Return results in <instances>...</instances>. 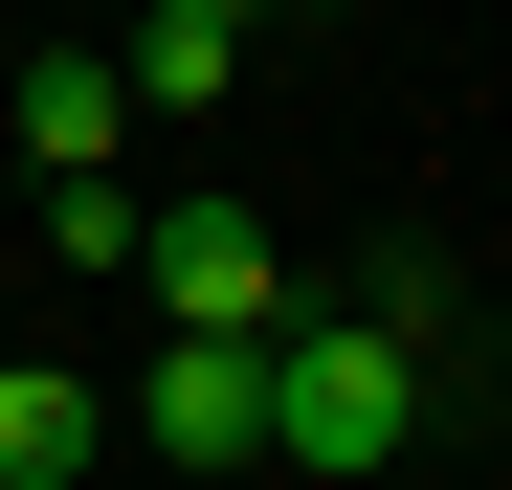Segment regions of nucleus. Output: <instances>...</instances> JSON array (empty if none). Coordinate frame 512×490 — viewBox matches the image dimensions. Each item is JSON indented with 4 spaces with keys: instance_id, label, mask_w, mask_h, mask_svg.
Returning a JSON list of instances; mask_svg holds the SVG:
<instances>
[{
    "instance_id": "3",
    "label": "nucleus",
    "mask_w": 512,
    "mask_h": 490,
    "mask_svg": "<svg viewBox=\"0 0 512 490\" xmlns=\"http://www.w3.org/2000/svg\"><path fill=\"white\" fill-rule=\"evenodd\" d=\"M134 446L179 468V490L268 468V357H223V335H156V379H134Z\"/></svg>"
},
{
    "instance_id": "8",
    "label": "nucleus",
    "mask_w": 512,
    "mask_h": 490,
    "mask_svg": "<svg viewBox=\"0 0 512 490\" xmlns=\"http://www.w3.org/2000/svg\"><path fill=\"white\" fill-rule=\"evenodd\" d=\"M0 67H23V23H0Z\"/></svg>"
},
{
    "instance_id": "5",
    "label": "nucleus",
    "mask_w": 512,
    "mask_h": 490,
    "mask_svg": "<svg viewBox=\"0 0 512 490\" xmlns=\"http://www.w3.org/2000/svg\"><path fill=\"white\" fill-rule=\"evenodd\" d=\"M112 90L134 112H223L245 90V0H134V23H112Z\"/></svg>"
},
{
    "instance_id": "4",
    "label": "nucleus",
    "mask_w": 512,
    "mask_h": 490,
    "mask_svg": "<svg viewBox=\"0 0 512 490\" xmlns=\"http://www.w3.org/2000/svg\"><path fill=\"white\" fill-rule=\"evenodd\" d=\"M0 134L45 156V201H67V179H112V134H134V90H112V45H23V67H0Z\"/></svg>"
},
{
    "instance_id": "6",
    "label": "nucleus",
    "mask_w": 512,
    "mask_h": 490,
    "mask_svg": "<svg viewBox=\"0 0 512 490\" xmlns=\"http://www.w3.org/2000/svg\"><path fill=\"white\" fill-rule=\"evenodd\" d=\"M90 446H112L90 379H67V357H0V490H90Z\"/></svg>"
},
{
    "instance_id": "9",
    "label": "nucleus",
    "mask_w": 512,
    "mask_h": 490,
    "mask_svg": "<svg viewBox=\"0 0 512 490\" xmlns=\"http://www.w3.org/2000/svg\"><path fill=\"white\" fill-rule=\"evenodd\" d=\"M0 357H23V335H0Z\"/></svg>"
},
{
    "instance_id": "1",
    "label": "nucleus",
    "mask_w": 512,
    "mask_h": 490,
    "mask_svg": "<svg viewBox=\"0 0 512 490\" xmlns=\"http://www.w3.org/2000/svg\"><path fill=\"white\" fill-rule=\"evenodd\" d=\"M423 424H446V379H423L401 335H357V312H290V335H268V468H334V490H379Z\"/></svg>"
},
{
    "instance_id": "7",
    "label": "nucleus",
    "mask_w": 512,
    "mask_h": 490,
    "mask_svg": "<svg viewBox=\"0 0 512 490\" xmlns=\"http://www.w3.org/2000/svg\"><path fill=\"white\" fill-rule=\"evenodd\" d=\"M334 312H357V335H401L423 379H446V335H468V290H446V245H379V268L334 290Z\"/></svg>"
},
{
    "instance_id": "2",
    "label": "nucleus",
    "mask_w": 512,
    "mask_h": 490,
    "mask_svg": "<svg viewBox=\"0 0 512 490\" xmlns=\"http://www.w3.org/2000/svg\"><path fill=\"white\" fill-rule=\"evenodd\" d=\"M134 290H156V335H223V357L290 335V245L245 223V201H156L134 223Z\"/></svg>"
}]
</instances>
